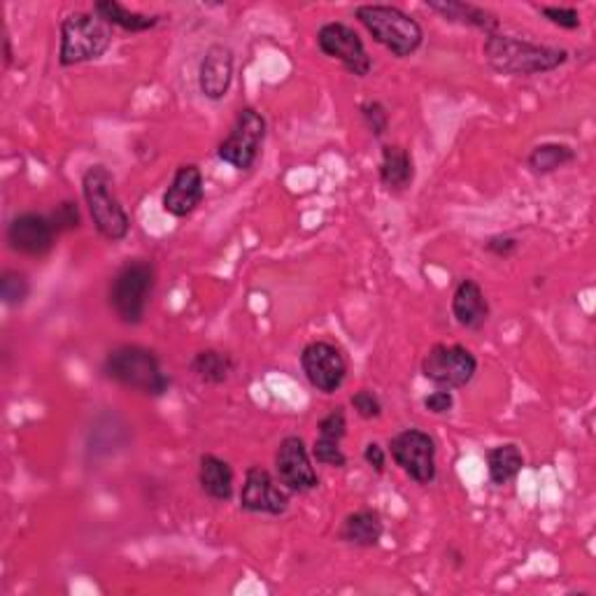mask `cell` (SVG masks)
Masks as SVG:
<instances>
[{
  "label": "cell",
  "mask_w": 596,
  "mask_h": 596,
  "mask_svg": "<svg viewBox=\"0 0 596 596\" xmlns=\"http://www.w3.org/2000/svg\"><path fill=\"white\" fill-rule=\"evenodd\" d=\"M82 196L89 210L94 228L110 243H120L128 236L131 220L114 191V177L105 165L96 163L82 175Z\"/></svg>",
  "instance_id": "3"
},
{
  "label": "cell",
  "mask_w": 596,
  "mask_h": 596,
  "mask_svg": "<svg viewBox=\"0 0 596 596\" xmlns=\"http://www.w3.org/2000/svg\"><path fill=\"white\" fill-rule=\"evenodd\" d=\"M385 536V522L373 508H361L345 516L338 529V541L355 548H375Z\"/></svg>",
  "instance_id": "20"
},
{
  "label": "cell",
  "mask_w": 596,
  "mask_h": 596,
  "mask_svg": "<svg viewBox=\"0 0 596 596\" xmlns=\"http://www.w3.org/2000/svg\"><path fill=\"white\" fill-rule=\"evenodd\" d=\"M359 114H361L363 124H367V128L371 131L373 138H383L389 131V112H387L385 103L373 101L371 98V101H363L359 105Z\"/></svg>",
  "instance_id": "27"
},
{
  "label": "cell",
  "mask_w": 596,
  "mask_h": 596,
  "mask_svg": "<svg viewBox=\"0 0 596 596\" xmlns=\"http://www.w3.org/2000/svg\"><path fill=\"white\" fill-rule=\"evenodd\" d=\"M350 406L355 408V412L361 420H377L380 415H383V401H380V396L373 389L355 392Z\"/></svg>",
  "instance_id": "30"
},
{
  "label": "cell",
  "mask_w": 596,
  "mask_h": 596,
  "mask_svg": "<svg viewBox=\"0 0 596 596\" xmlns=\"http://www.w3.org/2000/svg\"><path fill=\"white\" fill-rule=\"evenodd\" d=\"M389 455L396 467L418 485H432L438 475L436 440L422 429H403L389 438Z\"/></svg>",
  "instance_id": "9"
},
{
  "label": "cell",
  "mask_w": 596,
  "mask_h": 596,
  "mask_svg": "<svg viewBox=\"0 0 596 596\" xmlns=\"http://www.w3.org/2000/svg\"><path fill=\"white\" fill-rule=\"evenodd\" d=\"M357 20L371 33V38L383 45L396 59H408L424 42V30L415 16L396 5H359Z\"/></svg>",
  "instance_id": "4"
},
{
  "label": "cell",
  "mask_w": 596,
  "mask_h": 596,
  "mask_svg": "<svg viewBox=\"0 0 596 596\" xmlns=\"http://www.w3.org/2000/svg\"><path fill=\"white\" fill-rule=\"evenodd\" d=\"M275 475L291 494H308L320 487V475L312 467V455L301 436L280 440L275 452Z\"/></svg>",
  "instance_id": "12"
},
{
  "label": "cell",
  "mask_w": 596,
  "mask_h": 596,
  "mask_svg": "<svg viewBox=\"0 0 596 596\" xmlns=\"http://www.w3.org/2000/svg\"><path fill=\"white\" fill-rule=\"evenodd\" d=\"M189 369L206 385H224L226 380L234 375L236 361L228 352L212 350V347H208V350L194 355Z\"/></svg>",
  "instance_id": "24"
},
{
  "label": "cell",
  "mask_w": 596,
  "mask_h": 596,
  "mask_svg": "<svg viewBox=\"0 0 596 596\" xmlns=\"http://www.w3.org/2000/svg\"><path fill=\"white\" fill-rule=\"evenodd\" d=\"M59 231L49 214L22 212L10 220L5 238L10 250L26 257H45L54 250Z\"/></svg>",
  "instance_id": "14"
},
{
  "label": "cell",
  "mask_w": 596,
  "mask_h": 596,
  "mask_svg": "<svg viewBox=\"0 0 596 596\" xmlns=\"http://www.w3.org/2000/svg\"><path fill=\"white\" fill-rule=\"evenodd\" d=\"M94 12L105 20L110 26H120L126 33H145L159 26L161 16L159 14H142L124 8L117 0H101V3L94 5Z\"/></svg>",
  "instance_id": "23"
},
{
  "label": "cell",
  "mask_w": 596,
  "mask_h": 596,
  "mask_svg": "<svg viewBox=\"0 0 596 596\" xmlns=\"http://www.w3.org/2000/svg\"><path fill=\"white\" fill-rule=\"evenodd\" d=\"M477 373L475 355L463 345L436 343L422 359V375L438 389H463Z\"/></svg>",
  "instance_id": "7"
},
{
  "label": "cell",
  "mask_w": 596,
  "mask_h": 596,
  "mask_svg": "<svg viewBox=\"0 0 596 596\" xmlns=\"http://www.w3.org/2000/svg\"><path fill=\"white\" fill-rule=\"evenodd\" d=\"M28 294H30V283L26 273L12 271V269L3 271V275H0V298H3V303L8 308L24 306Z\"/></svg>",
  "instance_id": "26"
},
{
  "label": "cell",
  "mask_w": 596,
  "mask_h": 596,
  "mask_svg": "<svg viewBox=\"0 0 596 596\" xmlns=\"http://www.w3.org/2000/svg\"><path fill=\"white\" fill-rule=\"evenodd\" d=\"M301 369L314 389L334 394L345 385L347 359L338 345L328 340H312L301 350Z\"/></svg>",
  "instance_id": "11"
},
{
  "label": "cell",
  "mask_w": 596,
  "mask_h": 596,
  "mask_svg": "<svg viewBox=\"0 0 596 596\" xmlns=\"http://www.w3.org/2000/svg\"><path fill=\"white\" fill-rule=\"evenodd\" d=\"M198 485L212 501H228L234 496V469L218 455H201L198 459Z\"/></svg>",
  "instance_id": "21"
},
{
  "label": "cell",
  "mask_w": 596,
  "mask_h": 596,
  "mask_svg": "<svg viewBox=\"0 0 596 596\" xmlns=\"http://www.w3.org/2000/svg\"><path fill=\"white\" fill-rule=\"evenodd\" d=\"M234 82V52L226 45H212L198 65V87L208 101H222Z\"/></svg>",
  "instance_id": "16"
},
{
  "label": "cell",
  "mask_w": 596,
  "mask_h": 596,
  "mask_svg": "<svg viewBox=\"0 0 596 596\" xmlns=\"http://www.w3.org/2000/svg\"><path fill=\"white\" fill-rule=\"evenodd\" d=\"M380 182L392 194H403L415 182V159L401 145H383L380 154Z\"/></svg>",
  "instance_id": "19"
},
{
  "label": "cell",
  "mask_w": 596,
  "mask_h": 596,
  "mask_svg": "<svg viewBox=\"0 0 596 596\" xmlns=\"http://www.w3.org/2000/svg\"><path fill=\"white\" fill-rule=\"evenodd\" d=\"M263 140H266V117L254 108H243L228 136L220 142L218 157L236 171H250L261 154Z\"/></svg>",
  "instance_id": "8"
},
{
  "label": "cell",
  "mask_w": 596,
  "mask_h": 596,
  "mask_svg": "<svg viewBox=\"0 0 596 596\" xmlns=\"http://www.w3.org/2000/svg\"><path fill=\"white\" fill-rule=\"evenodd\" d=\"M485 250L496 259H510L520 250V238H516L512 234H496L487 238Z\"/></svg>",
  "instance_id": "33"
},
{
  "label": "cell",
  "mask_w": 596,
  "mask_h": 596,
  "mask_svg": "<svg viewBox=\"0 0 596 596\" xmlns=\"http://www.w3.org/2000/svg\"><path fill=\"white\" fill-rule=\"evenodd\" d=\"M363 461H367L375 473H385V467H387L385 447L380 443H375V440H371L367 447H363Z\"/></svg>",
  "instance_id": "35"
},
{
  "label": "cell",
  "mask_w": 596,
  "mask_h": 596,
  "mask_svg": "<svg viewBox=\"0 0 596 596\" xmlns=\"http://www.w3.org/2000/svg\"><path fill=\"white\" fill-rule=\"evenodd\" d=\"M206 198V182L203 171L196 163H182L173 175V182L165 189L161 206L163 212L173 214V218H187Z\"/></svg>",
  "instance_id": "15"
},
{
  "label": "cell",
  "mask_w": 596,
  "mask_h": 596,
  "mask_svg": "<svg viewBox=\"0 0 596 596\" xmlns=\"http://www.w3.org/2000/svg\"><path fill=\"white\" fill-rule=\"evenodd\" d=\"M575 149L567 142H541L526 157V169L534 175H550L575 161Z\"/></svg>",
  "instance_id": "25"
},
{
  "label": "cell",
  "mask_w": 596,
  "mask_h": 596,
  "mask_svg": "<svg viewBox=\"0 0 596 596\" xmlns=\"http://www.w3.org/2000/svg\"><path fill=\"white\" fill-rule=\"evenodd\" d=\"M154 283L157 271L152 263L145 259H131L114 273L108 291V301L120 322L128 326L142 324L149 296L154 291Z\"/></svg>",
  "instance_id": "6"
},
{
  "label": "cell",
  "mask_w": 596,
  "mask_h": 596,
  "mask_svg": "<svg viewBox=\"0 0 596 596\" xmlns=\"http://www.w3.org/2000/svg\"><path fill=\"white\" fill-rule=\"evenodd\" d=\"M487 461V473H489V483L496 487H504L512 483L524 469V455L520 450V445L516 443H504V445H494L485 452Z\"/></svg>",
  "instance_id": "22"
},
{
  "label": "cell",
  "mask_w": 596,
  "mask_h": 596,
  "mask_svg": "<svg viewBox=\"0 0 596 596\" xmlns=\"http://www.w3.org/2000/svg\"><path fill=\"white\" fill-rule=\"evenodd\" d=\"M49 218H52V224L57 226L59 234H65V231H73L79 226L82 218H79V208L77 203L73 201H63L54 208V212L49 214Z\"/></svg>",
  "instance_id": "32"
},
{
  "label": "cell",
  "mask_w": 596,
  "mask_h": 596,
  "mask_svg": "<svg viewBox=\"0 0 596 596\" xmlns=\"http://www.w3.org/2000/svg\"><path fill=\"white\" fill-rule=\"evenodd\" d=\"M310 455L314 461L322 463V467H328V469H345L347 467V455L343 452L340 443H328L322 438H314Z\"/></svg>",
  "instance_id": "29"
},
{
  "label": "cell",
  "mask_w": 596,
  "mask_h": 596,
  "mask_svg": "<svg viewBox=\"0 0 596 596\" xmlns=\"http://www.w3.org/2000/svg\"><path fill=\"white\" fill-rule=\"evenodd\" d=\"M318 45L328 59L343 63V69L355 77H367L373 69V59L359 33L343 22H328L318 30Z\"/></svg>",
  "instance_id": "10"
},
{
  "label": "cell",
  "mask_w": 596,
  "mask_h": 596,
  "mask_svg": "<svg viewBox=\"0 0 596 596\" xmlns=\"http://www.w3.org/2000/svg\"><path fill=\"white\" fill-rule=\"evenodd\" d=\"M103 373L112 383L145 396H163L171 389V375L165 373L161 359L142 345L114 347L103 361Z\"/></svg>",
  "instance_id": "2"
},
{
  "label": "cell",
  "mask_w": 596,
  "mask_h": 596,
  "mask_svg": "<svg viewBox=\"0 0 596 596\" xmlns=\"http://www.w3.org/2000/svg\"><path fill=\"white\" fill-rule=\"evenodd\" d=\"M489 301L473 277H463L452 294V318L467 331H480L489 322Z\"/></svg>",
  "instance_id": "17"
},
{
  "label": "cell",
  "mask_w": 596,
  "mask_h": 596,
  "mask_svg": "<svg viewBox=\"0 0 596 596\" xmlns=\"http://www.w3.org/2000/svg\"><path fill=\"white\" fill-rule=\"evenodd\" d=\"M483 54L492 71L510 77H532L552 73L569 61L567 49L536 45L516 36H504V33L485 36Z\"/></svg>",
  "instance_id": "1"
},
{
  "label": "cell",
  "mask_w": 596,
  "mask_h": 596,
  "mask_svg": "<svg viewBox=\"0 0 596 596\" xmlns=\"http://www.w3.org/2000/svg\"><path fill=\"white\" fill-rule=\"evenodd\" d=\"M12 63V49H10V38L5 36V65Z\"/></svg>",
  "instance_id": "36"
},
{
  "label": "cell",
  "mask_w": 596,
  "mask_h": 596,
  "mask_svg": "<svg viewBox=\"0 0 596 596\" xmlns=\"http://www.w3.org/2000/svg\"><path fill=\"white\" fill-rule=\"evenodd\" d=\"M112 26L96 12H73L61 22L59 63L63 69H73L98 61L112 47Z\"/></svg>",
  "instance_id": "5"
},
{
  "label": "cell",
  "mask_w": 596,
  "mask_h": 596,
  "mask_svg": "<svg viewBox=\"0 0 596 596\" xmlns=\"http://www.w3.org/2000/svg\"><path fill=\"white\" fill-rule=\"evenodd\" d=\"M240 508L252 516H285L289 510V489H285L271 471L250 467L240 489Z\"/></svg>",
  "instance_id": "13"
},
{
  "label": "cell",
  "mask_w": 596,
  "mask_h": 596,
  "mask_svg": "<svg viewBox=\"0 0 596 596\" xmlns=\"http://www.w3.org/2000/svg\"><path fill=\"white\" fill-rule=\"evenodd\" d=\"M424 5L432 12H436L445 22L477 28L483 30L485 36L499 33V26H501L499 16H496L494 12L473 3H463V0H426Z\"/></svg>",
  "instance_id": "18"
},
{
  "label": "cell",
  "mask_w": 596,
  "mask_h": 596,
  "mask_svg": "<svg viewBox=\"0 0 596 596\" xmlns=\"http://www.w3.org/2000/svg\"><path fill=\"white\" fill-rule=\"evenodd\" d=\"M541 14L548 20L550 24L564 28V30H575L581 28V12L575 8H557V5H545L541 8Z\"/></svg>",
  "instance_id": "31"
},
{
  "label": "cell",
  "mask_w": 596,
  "mask_h": 596,
  "mask_svg": "<svg viewBox=\"0 0 596 596\" xmlns=\"http://www.w3.org/2000/svg\"><path fill=\"white\" fill-rule=\"evenodd\" d=\"M424 410L432 415H447L455 408V396L450 389H436L429 396H424Z\"/></svg>",
  "instance_id": "34"
},
{
  "label": "cell",
  "mask_w": 596,
  "mask_h": 596,
  "mask_svg": "<svg viewBox=\"0 0 596 596\" xmlns=\"http://www.w3.org/2000/svg\"><path fill=\"white\" fill-rule=\"evenodd\" d=\"M345 436H347V415H345L343 406H336V408H331L326 415L320 420L318 438L328 440V443H343Z\"/></svg>",
  "instance_id": "28"
}]
</instances>
